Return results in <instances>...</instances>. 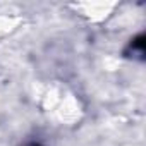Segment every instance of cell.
I'll return each mask as SVG.
<instances>
[{
	"mask_svg": "<svg viewBox=\"0 0 146 146\" xmlns=\"http://www.w3.org/2000/svg\"><path fill=\"white\" fill-rule=\"evenodd\" d=\"M31 146H38V144H31Z\"/></svg>",
	"mask_w": 146,
	"mask_h": 146,
	"instance_id": "6da1fadb",
	"label": "cell"
}]
</instances>
